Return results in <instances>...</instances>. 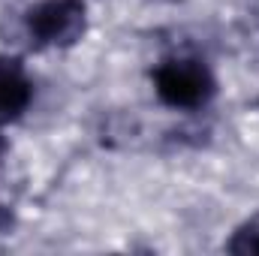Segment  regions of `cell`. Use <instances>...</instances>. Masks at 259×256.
Segmentation results:
<instances>
[{
    "mask_svg": "<svg viewBox=\"0 0 259 256\" xmlns=\"http://www.w3.org/2000/svg\"><path fill=\"white\" fill-rule=\"evenodd\" d=\"M151 91L163 109L196 115L214 106L220 75L208 58L196 52H172L151 66Z\"/></svg>",
    "mask_w": 259,
    "mask_h": 256,
    "instance_id": "1",
    "label": "cell"
},
{
    "mask_svg": "<svg viewBox=\"0 0 259 256\" xmlns=\"http://www.w3.org/2000/svg\"><path fill=\"white\" fill-rule=\"evenodd\" d=\"M88 0H33L21 12V33L33 52H66L88 36Z\"/></svg>",
    "mask_w": 259,
    "mask_h": 256,
    "instance_id": "2",
    "label": "cell"
},
{
    "mask_svg": "<svg viewBox=\"0 0 259 256\" xmlns=\"http://www.w3.org/2000/svg\"><path fill=\"white\" fill-rule=\"evenodd\" d=\"M36 103V81L27 64L12 55H0V130L18 124Z\"/></svg>",
    "mask_w": 259,
    "mask_h": 256,
    "instance_id": "3",
    "label": "cell"
},
{
    "mask_svg": "<svg viewBox=\"0 0 259 256\" xmlns=\"http://www.w3.org/2000/svg\"><path fill=\"white\" fill-rule=\"evenodd\" d=\"M229 253H238V256H247V253H259V217H250L244 223H238L232 229V235L226 238L223 244Z\"/></svg>",
    "mask_w": 259,
    "mask_h": 256,
    "instance_id": "4",
    "label": "cell"
},
{
    "mask_svg": "<svg viewBox=\"0 0 259 256\" xmlns=\"http://www.w3.org/2000/svg\"><path fill=\"white\" fill-rule=\"evenodd\" d=\"M9 226H12V211H9V205L0 202V235H6Z\"/></svg>",
    "mask_w": 259,
    "mask_h": 256,
    "instance_id": "5",
    "label": "cell"
},
{
    "mask_svg": "<svg viewBox=\"0 0 259 256\" xmlns=\"http://www.w3.org/2000/svg\"><path fill=\"white\" fill-rule=\"evenodd\" d=\"M256 106H259V97H256Z\"/></svg>",
    "mask_w": 259,
    "mask_h": 256,
    "instance_id": "6",
    "label": "cell"
}]
</instances>
